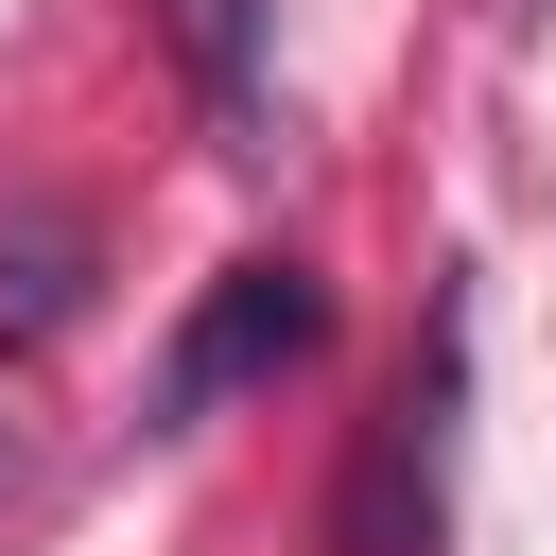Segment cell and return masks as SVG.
Listing matches in <instances>:
<instances>
[{"label": "cell", "mask_w": 556, "mask_h": 556, "mask_svg": "<svg viewBox=\"0 0 556 556\" xmlns=\"http://www.w3.org/2000/svg\"><path fill=\"white\" fill-rule=\"evenodd\" d=\"M313 348H330V278H313V261H226L208 313L174 330V365H156V434H191L208 400H243V382H278V365H313Z\"/></svg>", "instance_id": "7a4b0ae2"}, {"label": "cell", "mask_w": 556, "mask_h": 556, "mask_svg": "<svg viewBox=\"0 0 556 556\" xmlns=\"http://www.w3.org/2000/svg\"><path fill=\"white\" fill-rule=\"evenodd\" d=\"M70 313H87V226H70V208H17V226H0V330L52 348Z\"/></svg>", "instance_id": "3957f363"}, {"label": "cell", "mask_w": 556, "mask_h": 556, "mask_svg": "<svg viewBox=\"0 0 556 556\" xmlns=\"http://www.w3.org/2000/svg\"><path fill=\"white\" fill-rule=\"evenodd\" d=\"M486 17H504V35H521V17H556V0H486Z\"/></svg>", "instance_id": "5b68a950"}, {"label": "cell", "mask_w": 556, "mask_h": 556, "mask_svg": "<svg viewBox=\"0 0 556 556\" xmlns=\"http://www.w3.org/2000/svg\"><path fill=\"white\" fill-rule=\"evenodd\" d=\"M174 52H191V87H208V122L243 139V122H261V0H174Z\"/></svg>", "instance_id": "277c9868"}, {"label": "cell", "mask_w": 556, "mask_h": 556, "mask_svg": "<svg viewBox=\"0 0 556 556\" xmlns=\"http://www.w3.org/2000/svg\"><path fill=\"white\" fill-rule=\"evenodd\" d=\"M452 417H469V313L434 295L400 400H382L365 452H348V556H434V521H452Z\"/></svg>", "instance_id": "6da1fadb"}]
</instances>
